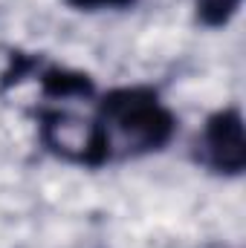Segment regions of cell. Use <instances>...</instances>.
<instances>
[{"mask_svg": "<svg viewBox=\"0 0 246 248\" xmlns=\"http://www.w3.org/2000/svg\"><path fill=\"white\" fill-rule=\"evenodd\" d=\"M47 139L58 153L70 156V159H81V156L90 153V147L96 141V133H93V124L84 122V119L61 116V119H55L50 124Z\"/></svg>", "mask_w": 246, "mask_h": 248, "instance_id": "1", "label": "cell"}, {"mask_svg": "<svg viewBox=\"0 0 246 248\" xmlns=\"http://www.w3.org/2000/svg\"><path fill=\"white\" fill-rule=\"evenodd\" d=\"M209 141H211L214 159L223 168H241L244 165V133H241L238 116H229L226 122H220V127L211 133Z\"/></svg>", "mask_w": 246, "mask_h": 248, "instance_id": "2", "label": "cell"}, {"mask_svg": "<svg viewBox=\"0 0 246 248\" xmlns=\"http://www.w3.org/2000/svg\"><path fill=\"white\" fill-rule=\"evenodd\" d=\"M232 3H235V0H203V6H206V9H223V12H226Z\"/></svg>", "mask_w": 246, "mask_h": 248, "instance_id": "3", "label": "cell"}]
</instances>
